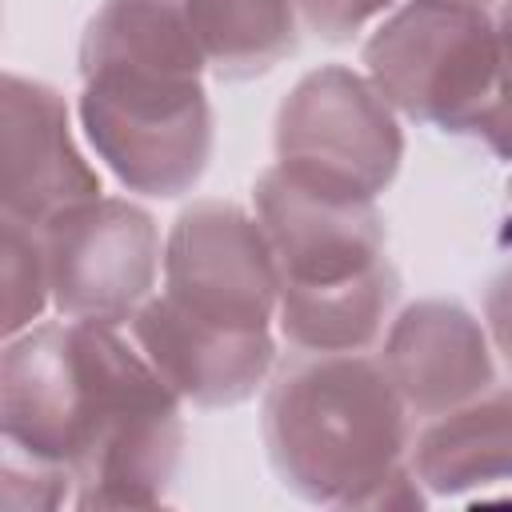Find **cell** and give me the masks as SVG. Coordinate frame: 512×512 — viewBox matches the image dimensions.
<instances>
[{"label": "cell", "mask_w": 512, "mask_h": 512, "mask_svg": "<svg viewBox=\"0 0 512 512\" xmlns=\"http://www.w3.org/2000/svg\"><path fill=\"white\" fill-rule=\"evenodd\" d=\"M172 416V400L108 320L40 328L8 348V444L32 460L72 464L80 480L164 476L176 444Z\"/></svg>", "instance_id": "cell-1"}, {"label": "cell", "mask_w": 512, "mask_h": 512, "mask_svg": "<svg viewBox=\"0 0 512 512\" xmlns=\"http://www.w3.org/2000/svg\"><path fill=\"white\" fill-rule=\"evenodd\" d=\"M268 440L284 476L324 496L336 484L388 480L404 420L384 372L328 356L284 372L268 404Z\"/></svg>", "instance_id": "cell-2"}, {"label": "cell", "mask_w": 512, "mask_h": 512, "mask_svg": "<svg viewBox=\"0 0 512 512\" xmlns=\"http://www.w3.org/2000/svg\"><path fill=\"white\" fill-rule=\"evenodd\" d=\"M368 64L412 116L500 132V148H512V68L468 0H416L380 28Z\"/></svg>", "instance_id": "cell-3"}, {"label": "cell", "mask_w": 512, "mask_h": 512, "mask_svg": "<svg viewBox=\"0 0 512 512\" xmlns=\"http://www.w3.org/2000/svg\"><path fill=\"white\" fill-rule=\"evenodd\" d=\"M84 120L104 160L136 188L172 196L204 168L208 108L196 76L128 64L84 68Z\"/></svg>", "instance_id": "cell-4"}, {"label": "cell", "mask_w": 512, "mask_h": 512, "mask_svg": "<svg viewBox=\"0 0 512 512\" xmlns=\"http://www.w3.org/2000/svg\"><path fill=\"white\" fill-rule=\"evenodd\" d=\"M280 172L312 192L368 200L396 168L388 112L348 72L308 76L280 116Z\"/></svg>", "instance_id": "cell-5"}, {"label": "cell", "mask_w": 512, "mask_h": 512, "mask_svg": "<svg viewBox=\"0 0 512 512\" xmlns=\"http://www.w3.org/2000/svg\"><path fill=\"white\" fill-rule=\"evenodd\" d=\"M52 300L76 320H112L128 312L156 268V232L148 216L124 204H72L36 224Z\"/></svg>", "instance_id": "cell-6"}, {"label": "cell", "mask_w": 512, "mask_h": 512, "mask_svg": "<svg viewBox=\"0 0 512 512\" xmlns=\"http://www.w3.org/2000/svg\"><path fill=\"white\" fill-rule=\"evenodd\" d=\"M272 252L232 208L188 212L168 252V304L208 328L264 332L272 308Z\"/></svg>", "instance_id": "cell-7"}, {"label": "cell", "mask_w": 512, "mask_h": 512, "mask_svg": "<svg viewBox=\"0 0 512 512\" xmlns=\"http://www.w3.org/2000/svg\"><path fill=\"white\" fill-rule=\"evenodd\" d=\"M56 92L8 76L4 84V212L44 224L56 212L100 192L96 176L72 152Z\"/></svg>", "instance_id": "cell-8"}, {"label": "cell", "mask_w": 512, "mask_h": 512, "mask_svg": "<svg viewBox=\"0 0 512 512\" xmlns=\"http://www.w3.org/2000/svg\"><path fill=\"white\" fill-rule=\"evenodd\" d=\"M388 364L396 388L424 412L460 400L488 380V356L476 324L460 308L444 304L412 308L400 320L392 332Z\"/></svg>", "instance_id": "cell-9"}, {"label": "cell", "mask_w": 512, "mask_h": 512, "mask_svg": "<svg viewBox=\"0 0 512 512\" xmlns=\"http://www.w3.org/2000/svg\"><path fill=\"white\" fill-rule=\"evenodd\" d=\"M196 44L224 76L264 72L292 48V20L284 0H184Z\"/></svg>", "instance_id": "cell-10"}, {"label": "cell", "mask_w": 512, "mask_h": 512, "mask_svg": "<svg viewBox=\"0 0 512 512\" xmlns=\"http://www.w3.org/2000/svg\"><path fill=\"white\" fill-rule=\"evenodd\" d=\"M424 472L440 488L512 472V396H496L492 404L468 408L452 424L428 432Z\"/></svg>", "instance_id": "cell-11"}, {"label": "cell", "mask_w": 512, "mask_h": 512, "mask_svg": "<svg viewBox=\"0 0 512 512\" xmlns=\"http://www.w3.org/2000/svg\"><path fill=\"white\" fill-rule=\"evenodd\" d=\"M304 20L324 32V36H344L348 28H356L364 16H372L380 4L388 0H296Z\"/></svg>", "instance_id": "cell-12"}, {"label": "cell", "mask_w": 512, "mask_h": 512, "mask_svg": "<svg viewBox=\"0 0 512 512\" xmlns=\"http://www.w3.org/2000/svg\"><path fill=\"white\" fill-rule=\"evenodd\" d=\"M492 328H496V340H500L504 356L512 360V272L492 292Z\"/></svg>", "instance_id": "cell-13"}, {"label": "cell", "mask_w": 512, "mask_h": 512, "mask_svg": "<svg viewBox=\"0 0 512 512\" xmlns=\"http://www.w3.org/2000/svg\"><path fill=\"white\" fill-rule=\"evenodd\" d=\"M500 44H504V60H508V68H512V8H508V16H504V32H500Z\"/></svg>", "instance_id": "cell-14"}]
</instances>
